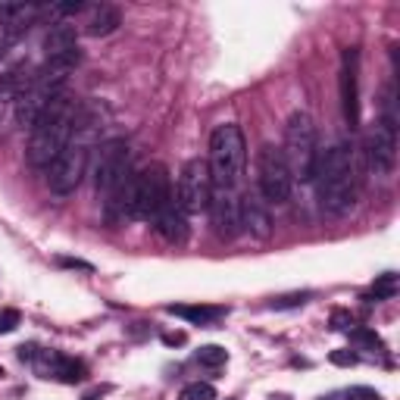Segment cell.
<instances>
[{"instance_id": "6da1fadb", "label": "cell", "mask_w": 400, "mask_h": 400, "mask_svg": "<svg viewBox=\"0 0 400 400\" xmlns=\"http://www.w3.org/2000/svg\"><path fill=\"white\" fill-rule=\"evenodd\" d=\"M319 207L329 216H347L357 203V173H354V150L347 141L319 150L313 173Z\"/></svg>"}, {"instance_id": "7a4b0ae2", "label": "cell", "mask_w": 400, "mask_h": 400, "mask_svg": "<svg viewBox=\"0 0 400 400\" xmlns=\"http://www.w3.org/2000/svg\"><path fill=\"white\" fill-rule=\"evenodd\" d=\"M78 119V103L69 94H56L51 103L44 107V113L35 119V125L29 128V163L35 169H51L53 160L63 153V147L69 144L72 128Z\"/></svg>"}, {"instance_id": "3957f363", "label": "cell", "mask_w": 400, "mask_h": 400, "mask_svg": "<svg viewBox=\"0 0 400 400\" xmlns=\"http://www.w3.org/2000/svg\"><path fill=\"white\" fill-rule=\"evenodd\" d=\"M94 147H97V125L78 110L69 144L63 147V153L53 160V166L47 169V185H51V191L56 198H66V194H72L81 185V175H85Z\"/></svg>"}, {"instance_id": "277c9868", "label": "cell", "mask_w": 400, "mask_h": 400, "mask_svg": "<svg viewBox=\"0 0 400 400\" xmlns=\"http://www.w3.org/2000/svg\"><path fill=\"white\" fill-rule=\"evenodd\" d=\"M173 203V185H169L166 166L153 163L144 169H132L125 185V219H157Z\"/></svg>"}, {"instance_id": "5b68a950", "label": "cell", "mask_w": 400, "mask_h": 400, "mask_svg": "<svg viewBox=\"0 0 400 400\" xmlns=\"http://www.w3.org/2000/svg\"><path fill=\"white\" fill-rule=\"evenodd\" d=\"M244 166H247V141H244V132L235 122H225L219 125L213 135H210V182L216 188H235L244 175Z\"/></svg>"}, {"instance_id": "8992f818", "label": "cell", "mask_w": 400, "mask_h": 400, "mask_svg": "<svg viewBox=\"0 0 400 400\" xmlns=\"http://www.w3.org/2000/svg\"><path fill=\"white\" fill-rule=\"evenodd\" d=\"M288 169L294 175V182H313L316 173V157H319V144H316V125L313 116L304 110L291 113L288 125H284V147H282Z\"/></svg>"}, {"instance_id": "52a82bcc", "label": "cell", "mask_w": 400, "mask_h": 400, "mask_svg": "<svg viewBox=\"0 0 400 400\" xmlns=\"http://www.w3.org/2000/svg\"><path fill=\"white\" fill-rule=\"evenodd\" d=\"M257 182H260V198L266 203H284L294 191V175L288 169L282 147L263 144L257 153Z\"/></svg>"}, {"instance_id": "ba28073f", "label": "cell", "mask_w": 400, "mask_h": 400, "mask_svg": "<svg viewBox=\"0 0 400 400\" xmlns=\"http://www.w3.org/2000/svg\"><path fill=\"white\" fill-rule=\"evenodd\" d=\"M394 94H385V113L372 125L369 138H366V157H369V169L375 175H391L397 166V125H394Z\"/></svg>"}, {"instance_id": "9c48e42d", "label": "cell", "mask_w": 400, "mask_h": 400, "mask_svg": "<svg viewBox=\"0 0 400 400\" xmlns=\"http://www.w3.org/2000/svg\"><path fill=\"white\" fill-rule=\"evenodd\" d=\"M132 173V150H128L125 138H110L97 147V160H94V185L97 194H107L113 191V185L119 178H125Z\"/></svg>"}, {"instance_id": "30bf717a", "label": "cell", "mask_w": 400, "mask_h": 400, "mask_svg": "<svg viewBox=\"0 0 400 400\" xmlns=\"http://www.w3.org/2000/svg\"><path fill=\"white\" fill-rule=\"evenodd\" d=\"M210 169L203 160H188L182 166V175H178V185H175V207L182 210L185 216H194L200 210H207V200H210Z\"/></svg>"}, {"instance_id": "8fae6325", "label": "cell", "mask_w": 400, "mask_h": 400, "mask_svg": "<svg viewBox=\"0 0 400 400\" xmlns=\"http://www.w3.org/2000/svg\"><path fill=\"white\" fill-rule=\"evenodd\" d=\"M341 107L350 128L360 125V51L347 47L341 53Z\"/></svg>"}, {"instance_id": "7c38bea8", "label": "cell", "mask_w": 400, "mask_h": 400, "mask_svg": "<svg viewBox=\"0 0 400 400\" xmlns=\"http://www.w3.org/2000/svg\"><path fill=\"white\" fill-rule=\"evenodd\" d=\"M210 222H213L219 238H235L241 232V219H238V194L235 188H210Z\"/></svg>"}, {"instance_id": "4fadbf2b", "label": "cell", "mask_w": 400, "mask_h": 400, "mask_svg": "<svg viewBox=\"0 0 400 400\" xmlns=\"http://www.w3.org/2000/svg\"><path fill=\"white\" fill-rule=\"evenodd\" d=\"M35 372L41 379H56L63 381V385H76V381H85V363L81 360H72V357L60 354V350H38L35 360Z\"/></svg>"}, {"instance_id": "5bb4252c", "label": "cell", "mask_w": 400, "mask_h": 400, "mask_svg": "<svg viewBox=\"0 0 400 400\" xmlns=\"http://www.w3.org/2000/svg\"><path fill=\"white\" fill-rule=\"evenodd\" d=\"M238 219H241V228L250 238L263 241L272 235V216H269L266 200L260 198L257 191H247L244 198H238Z\"/></svg>"}, {"instance_id": "9a60e30c", "label": "cell", "mask_w": 400, "mask_h": 400, "mask_svg": "<svg viewBox=\"0 0 400 400\" xmlns=\"http://www.w3.org/2000/svg\"><path fill=\"white\" fill-rule=\"evenodd\" d=\"M56 94H63V91H56L53 85H47V81L35 78L29 91L22 94L19 101H16V122H19L22 128H31V125H35V119L44 113V107L53 101Z\"/></svg>"}, {"instance_id": "2e32d148", "label": "cell", "mask_w": 400, "mask_h": 400, "mask_svg": "<svg viewBox=\"0 0 400 400\" xmlns=\"http://www.w3.org/2000/svg\"><path fill=\"white\" fill-rule=\"evenodd\" d=\"M31 81H35V66L29 60L10 66L0 76V103H16L31 88Z\"/></svg>"}, {"instance_id": "e0dca14e", "label": "cell", "mask_w": 400, "mask_h": 400, "mask_svg": "<svg viewBox=\"0 0 400 400\" xmlns=\"http://www.w3.org/2000/svg\"><path fill=\"white\" fill-rule=\"evenodd\" d=\"M153 228H157L169 244H185V238H188V219H185L182 210L175 207V200L153 219Z\"/></svg>"}, {"instance_id": "ac0fdd59", "label": "cell", "mask_w": 400, "mask_h": 400, "mask_svg": "<svg viewBox=\"0 0 400 400\" xmlns=\"http://www.w3.org/2000/svg\"><path fill=\"white\" fill-rule=\"evenodd\" d=\"M78 47V35H76V26H66V22H56L51 26V31L44 35V60L51 56H60V53H69Z\"/></svg>"}, {"instance_id": "d6986e66", "label": "cell", "mask_w": 400, "mask_h": 400, "mask_svg": "<svg viewBox=\"0 0 400 400\" xmlns=\"http://www.w3.org/2000/svg\"><path fill=\"white\" fill-rule=\"evenodd\" d=\"M166 313L178 316V319H188L194 325H213L219 319H225L228 309L225 307H200V304H169Z\"/></svg>"}, {"instance_id": "ffe728a7", "label": "cell", "mask_w": 400, "mask_h": 400, "mask_svg": "<svg viewBox=\"0 0 400 400\" xmlns=\"http://www.w3.org/2000/svg\"><path fill=\"white\" fill-rule=\"evenodd\" d=\"M119 22H122V13L116 10V6L101 4V6H94V10H91V16H88L85 31L91 38H103V35H110V31H116Z\"/></svg>"}, {"instance_id": "44dd1931", "label": "cell", "mask_w": 400, "mask_h": 400, "mask_svg": "<svg viewBox=\"0 0 400 400\" xmlns=\"http://www.w3.org/2000/svg\"><path fill=\"white\" fill-rule=\"evenodd\" d=\"M397 291H400L397 275L394 272H385V275H379L372 288L363 294V300H369V304H381V300H394Z\"/></svg>"}, {"instance_id": "7402d4cb", "label": "cell", "mask_w": 400, "mask_h": 400, "mask_svg": "<svg viewBox=\"0 0 400 400\" xmlns=\"http://www.w3.org/2000/svg\"><path fill=\"white\" fill-rule=\"evenodd\" d=\"M350 341H354L360 350H375V354H379V350H385V341H381L372 329H366V325H357V329H350Z\"/></svg>"}, {"instance_id": "603a6c76", "label": "cell", "mask_w": 400, "mask_h": 400, "mask_svg": "<svg viewBox=\"0 0 400 400\" xmlns=\"http://www.w3.org/2000/svg\"><path fill=\"white\" fill-rule=\"evenodd\" d=\"M198 363L207 366V369H219V366L228 363V350L219 347V344H203L198 350Z\"/></svg>"}, {"instance_id": "cb8c5ba5", "label": "cell", "mask_w": 400, "mask_h": 400, "mask_svg": "<svg viewBox=\"0 0 400 400\" xmlns=\"http://www.w3.org/2000/svg\"><path fill=\"white\" fill-rule=\"evenodd\" d=\"M309 297H313L309 291H294V294H282V297L269 300V307L272 309H294V307H304Z\"/></svg>"}, {"instance_id": "d4e9b609", "label": "cell", "mask_w": 400, "mask_h": 400, "mask_svg": "<svg viewBox=\"0 0 400 400\" xmlns=\"http://www.w3.org/2000/svg\"><path fill=\"white\" fill-rule=\"evenodd\" d=\"M178 400H216V388L207 385V381H194L178 394Z\"/></svg>"}, {"instance_id": "484cf974", "label": "cell", "mask_w": 400, "mask_h": 400, "mask_svg": "<svg viewBox=\"0 0 400 400\" xmlns=\"http://www.w3.org/2000/svg\"><path fill=\"white\" fill-rule=\"evenodd\" d=\"M22 322L19 309H0V334H10L16 332V325Z\"/></svg>"}, {"instance_id": "4316f807", "label": "cell", "mask_w": 400, "mask_h": 400, "mask_svg": "<svg viewBox=\"0 0 400 400\" xmlns=\"http://www.w3.org/2000/svg\"><path fill=\"white\" fill-rule=\"evenodd\" d=\"M81 10H85V0H69V4H53L51 6L53 16H76Z\"/></svg>"}, {"instance_id": "83f0119b", "label": "cell", "mask_w": 400, "mask_h": 400, "mask_svg": "<svg viewBox=\"0 0 400 400\" xmlns=\"http://www.w3.org/2000/svg\"><path fill=\"white\" fill-rule=\"evenodd\" d=\"M350 325H354V316H350L347 309H334L332 313V329L334 332H350Z\"/></svg>"}, {"instance_id": "f1b7e54d", "label": "cell", "mask_w": 400, "mask_h": 400, "mask_svg": "<svg viewBox=\"0 0 400 400\" xmlns=\"http://www.w3.org/2000/svg\"><path fill=\"white\" fill-rule=\"evenodd\" d=\"M329 360H332L334 366H357V363H360V357H357L354 350H332Z\"/></svg>"}, {"instance_id": "f546056e", "label": "cell", "mask_w": 400, "mask_h": 400, "mask_svg": "<svg viewBox=\"0 0 400 400\" xmlns=\"http://www.w3.org/2000/svg\"><path fill=\"white\" fill-rule=\"evenodd\" d=\"M347 400H381V394L375 388H366V385H357L347 391Z\"/></svg>"}, {"instance_id": "4dcf8cb0", "label": "cell", "mask_w": 400, "mask_h": 400, "mask_svg": "<svg viewBox=\"0 0 400 400\" xmlns=\"http://www.w3.org/2000/svg\"><path fill=\"white\" fill-rule=\"evenodd\" d=\"M16 44H19V38H13V35H6L4 31V35H0V60H6Z\"/></svg>"}, {"instance_id": "1f68e13d", "label": "cell", "mask_w": 400, "mask_h": 400, "mask_svg": "<svg viewBox=\"0 0 400 400\" xmlns=\"http://www.w3.org/2000/svg\"><path fill=\"white\" fill-rule=\"evenodd\" d=\"M185 341H188V334H185V332H166V334H163V344H169V347L185 344Z\"/></svg>"}, {"instance_id": "d6a6232c", "label": "cell", "mask_w": 400, "mask_h": 400, "mask_svg": "<svg viewBox=\"0 0 400 400\" xmlns=\"http://www.w3.org/2000/svg\"><path fill=\"white\" fill-rule=\"evenodd\" d=\"M60 266H66V269H81V272H91V263H85V260H69V257H63Z\"/></svg>"}, {"instance_id": "836d02e7", "label": "cell", "mask_w": 400, "mask_h": 400, "mask_svg": "<svg viewBox=\"0 0 400 400\" xmlns=\"http://www.w3.org/2000/svg\"><path fill=\"white\" fill-rule=\"evenodd\" d=\"M38 357V347L35 344H22L19 347V360H35Z\"/></svg>"}, {"instance_id": "e575fe53", "label": "cell", "mask_w": 400, "mask_h": 400, "mask_svg": "<svg viewBox=\"0 0 400 400\" xmlns=\"http://www.w3.org/2000/svg\"><path fill=\"white\" fill-rule=\"evenodd\" d=\"M81 400H97V394H88V397H81Z\"/></svg>"}, {"instance_id": "d590c367", "label": "cell", "mask_w": 400, "mask_h": 400, "mask_svg": "<svg viewBox=\"0 0 400 400\" xmlns=\"http://www.w3.org/2000/svg\"><path fill=\"white\" fill-rule=\"evenodd\" d=\"M4 375H6V372H4V366H0V379H4Z\"/></svg>"}]
</instances>
